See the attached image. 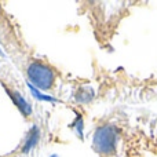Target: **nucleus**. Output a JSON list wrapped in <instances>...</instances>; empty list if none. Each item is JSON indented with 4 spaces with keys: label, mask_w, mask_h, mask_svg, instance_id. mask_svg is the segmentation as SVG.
Returning <instances> with one entry per match:
<instances>
[{
    "label": "nucleus",
    "mask_w": 157,
    "mask_h": 157,
    "mask_svg": "<svg viewBox=\"0 0 157 157\" xmlns=\"http://www.w3.org/2000/svg\"><path fill=\"white\" fill-rule=\"evenodd\" d=\"M112 7L121 26H127V62L116 73L114 97L127 105L157 102V2H119Z\"/></svg>",
    "instance_id": "nucleus-1"
},
{
    "label": "nucleus",
    "mask_w": 157,
    "mask_h": 157,
    "mask_svg": "<svg viewBox=\"0 0 157 157\" xmlns=\"http://www.w3.org/2000/svg\"><path fill=\"white\" fill-rule=\"evenodd\" d=\"M92 147L99 157H157V113L145 106L120 108L95 128Z\"/></svg>",
    "instance_id": "nucleus-2"
},
{
    "label": "nucleus",
    "mask_w": 157,
    "mask_h": 157,
    "mask_svg": "<svg viewBox=\"0 0 157 157\" xmlns=\"http://www.w3.org/2000/svg\"><path fill=\"white\" fill-rule=\"evenodd\" d=\"M28 77L40 90L51 88L52 83H54V80H55L54 71L43 62L32 63V65L29 66V69H28Z\"/></svg>",
    "instance_id": "nucleus-3"
}]
</instances>
